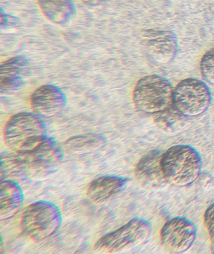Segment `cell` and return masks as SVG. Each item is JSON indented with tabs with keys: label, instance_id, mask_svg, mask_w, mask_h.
Instances as JSON below:
<instances>
[{
	"label": "cell",
	"instance_id": "cell-19",
	"mask_svg": "<svg viewBox=\"0 0 214 254\" xmlns=\"http://www.w3.org/2000/svg\"><path fill=\"white\" fill-rule=\"evenodd\" d=\"M204 222L214 251V203L207 209L204 216Z\"/></svg>",
	"mask_w": 214,
	"mask_h": 254
},
{
	"label": "cell",
	"instance_id": "cell-20",
	"mask_svg": "<svg viewBox=\"0 0 214 254\" xmlns=\"http://www.w3.org/2000/svg\"><path fill=\"white\" fill-rule=\"evenodd\" d=\"M82 3L89 7H96L100 5L105 0H81Z\"/></svg>",
	"mask_w": 214,
	"mask_h": 254
},
{
	"label": "cell",
	"instance_id": "cell-14",
	"mask_svg": "<svg viewBox=\"0 0 214 254\" xmlns=\"http://www.w3.org/2000/svg\"><path fill=\"white\" fill-rule=\"evenodd\" d=\"M24 196L17 183L10 180H2L0 184V217L8 219L22 208Z\"/></svg>",
	"mask_w": 214,
	"mask_h": 254
},
{
	"label": "cell",
	"instance_id": "cell-18",
	"mask_svg": "<svg viewBox=\"0 0 214 254\" xmlns=\"http://www.w3.org/2000/svg\"><path fill=\"white\" fill-rule=\"evenodd\" d=\"M200 69L204 79L214 84V49H211L202 56Z\"/></svg>",
	"mask_w": 214,
	"mask_h": 254
},
{
	"label": "cell",
	"instance_id": "cell-9",
	"mask_svg": "<svg viewBox=\"0 0 214 254\" xmlns=\"http://www.w3.org/2000/svg\"><path fill=\"white\" fill-rule=\"evenodd\" d=\"M142 42L148 53L158 63H170L177 53V37L173 32L147 30L143 35Z\"/></svg>",
	"mask_w": 214,
	"mask_h": 254
},
{
	"label": "cell",
	"instance_id": "cell-7",
	"mask_svg": "<svg viewBox=\"0 0 214 254\" xmlns=\"http://www.w3.org/2000/svg\"><path fill=\"white\" fill-rule=\"evenodd\" d=\"M17 154L7 157L4 166H10L15 171L26 168L41 170L57 163L62 157V150L57 142L50 137L37 149L25 154Z\"/></svg>",
	"mask_w": 214,
	"mask_h": 254
},
{
	"label": "cell",
	"instance_id": "cell-10",
	"mask_svg": "<svg viewBox=\"0 0 214 254\" xmlns=\"http://www.w3.org/2000/svg\"><path fill=\"white\" fill-rule=\"evenodd\" d=\"M161 152L152 150L138 162L135 170L138 182L148 190H158L165 187L167 181L161 167Z\"/></svg>",
	"mask_w": 214,
	"mask_h": 254
},
{
	"label": "cell",
	"instance_id": "cell-4",
	"mask_svg": "<svg viewBox=\"0 0 214 254\" xmlns=\"http://www.w3.org/2000/svg\"><path fill=\"white\" fill-rule=\"evenodd\" d=\"M152 230V224L148 221L134 218L99 240L95 250L101 254H116L130 250L147 241Z\"/></svg>",
	"mask_w": 214,
	"mask_h": 254
},
{
	"label": "cell",
	"instance_id": "cell-5",
	"mask_svg": "<svg viewBox=\"0 0 214 254\" xmlns=\"http://www.w3.org/2000/svg\"><path fill=\"white\" fill-rule=\"evenodd\" d=\"M62 222L59 209L48 201L30 204L23 213L21 226L23 232L35 241L51 237L59 229Z\"/></svg>",
	"mask_w": 214,
	"mask_h": 254
},
{
	"label": "cell",
	"instance_id": "cell-16",
	"mask_svg": "<svg viewBox=\"0 0 214 254\" xmlns=\"http://www.w3.org/2000/svg\"><path fill=\"white\" fill-rule=\"evenodd\" d=\"M107 142V138L101 134L86 133L69 138L65 142V148L72 154H84L101 149Z\"/></svg>",
	"mask_w": 214,
	"mask_h": 254
},
{
	"label": "cell",
	"instance_id": "cell-8",
	"mask_svg": "<svg viewBox=\"0 0 214 254\" xmlns=\"http://www.w3.org/2000/svg\"><path fill=\"white\" fill-rule=\"evenodd\" d=\"M161 241L166 249L181 253L192 246L197 237L194 223L187 218L175 217L163 226L160 232Z\"/></svg>",
	"mask_w": 214,
	"mask_h": 254
},
{
	"label": "cell",
	"instance_id": "cell-13",
	"mask_svg": "<svg viewBox=\"0 0 214 254\" xmlns=\"http://www.w3.org/2000/svg\"><path fill=\"white\" fill-rule=\"evenodd\" d=\"M127 182L128 179L120 176H102L92 181L87 190V195L94 203H104L118 193Z\"/></svg>",
	"mask_w": 214,
	"mask_h": 254
},
{
	"label": "cell",
	"instance_id": "cell-15",
	"mask_svg": "<svg viewBox=\"0 0 214 254\" xmlns=\"http://www.w3.org/2000/svg\"><path fill=\"white\" fill-rule=\"evenodd\" d=\"M42 13L51 22L58 25H65L75 14L72 0H39Z\"/></svg>",
	"mask_w": 214,
	"mask_h": 254
},
{
	"label": "cell",
	"instance_id": "cell-3",
	"mask_svg": "<svg viewBox=\"0 0 214 254\" xmlns=\"http://www.w3.org/2000/svg\"><path fill=\"white\" fill-rule=\"evenodd\" d=\"M173 90L172 84L165 77L149 75L136 84L133 102L140 111L157 114L173 106Z\"/></svg>",
	"mask_w": 214,
	"mask_h": 254
},
{
	"label": "cell",
	"instance_id": "cell-6",
	"mask_svg": "<svg viewBox=\"0 0 214 254\" xmlns=\"http://www.w3.org/2000/svg\"><path fill=\"white\" fill-rule=\"evenodd\" d=\"M212 100L209 87L195 78L182 80L173 90V106L186 117L197 116L208 109Z\"/></svg>",
	"mask_w": 214,
	"mask_h": 254
},
{
	"label": "cell",
	"instance_id": "cell-2",
	"mask_svg": "<svg viewBox=\"0 0 214 254\" xmlns=\"http://www.w3.org/2000/svg\"><path fill=\"white\" fill-rule=\"evenodd\" d=\"M161 167L167 182L185 187L192 184L201 175L202 161L195 148L176 145L162 154Z\"/></svg>",
	"mask_w": 214,
	"mask_h": 254
},
{
	"label": "cell",
	"instance_id": "cell-11",
	"mask_svg": "<svg viewBox=\"0 0 214 254\" xmlns=\"http://www.w3.org/2000/svg\"><path fill=\"white\" fill-rule=\"evenodd\" d=\"M29 73V64L23 56L7 60L0 67V91L1 95L15 94L24 85L23 77Z\"/></svg>",
	"mask_w": 214,
	"mask_h": 254
},
{
	"label": "cell",
	"instance_id": "cell-17",
	"mask_svg": "<svg viewBox=\"0 0 214 254\" xmlns=\"http://www.w3.org/2000/svg\"><path fill=\"white\" fill-rule=\"evenodd\" d=\"M154 122L158 127L167 133H175L182 130L187 122L185 115L172 107L154 114Z\"/></svg>",
	"mask_w": 214,
	"mask_h": 254
},
{
	"label": "cell",
	"instance_id": "cell-1",
	"mask_svg": "<svg viewBox=\"0 0 214 254\" xmlns=\"http://www.w3.org/2000/svg\"><path fill=\"white\" fill-rule=\"evenodd\" d=\"M4 140L16 154H25L37 149L46 142V127L41 118L30 112L13 115L4 130Z\"/></svg>",
	"mask_w": 214,
	"mask_h": 254
},
{
	"label": "cell",
	"instance_id": "cell-12",
	"mask_svg": "<svg viewBox=\"0 0 214 254\" xmlns=\"http://www.w3.org/2000/svg\"><path fill=\"white\" fill-rule=\"evenodd\" d=\"M66 104L64 93L57 86L46 84L39 87L32 94L31 105L37 114L53 117L62 111Z\"/></svg>",
	"mask_w": 214,
	"mask_h": 254
}]
</instances>
